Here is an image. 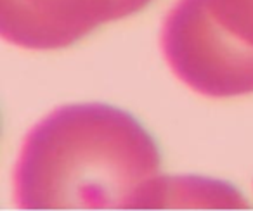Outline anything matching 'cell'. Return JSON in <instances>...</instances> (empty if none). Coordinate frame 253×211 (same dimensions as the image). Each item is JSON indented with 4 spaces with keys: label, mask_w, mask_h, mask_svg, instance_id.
<instances>
[{
    "label": "cell",
    "mask_w": 253,
    "mask_h": 211,
    "mask_svg": "<svg viewBox=\"0 0 253 211\" xmlns=\"http://www.w3.org/2000/svg\"><path fill=\"white\" fill-rule=\"evenodd\" d=\"M153 0H0V33L28 50H57L106 23L128 18Z\"/></svg>",
    "instance_id": "3957f363"
},
{
    "label": "cell",
    "mask_w": 253,
    "mask_h": 211,
    "mask_svg": "<svg viewBox=\"0 0 253 211\" xmlns=\"http://www.w3.org/2000/svg\"><path fill=\"white\" fill-rule=\"evenodd\" d=\"M162 50L196 94H253V0H177L163 23Z\"/></svg>",
    "instance_id": "7a4b0ae2"
},
{
    "label": "cell",
    "mask_w": 253,
    "mask_h": 211,
    "mask_svg": "<svg viewBox=\"0 0 253 211\" xmlns=\"http://www.w3.org/2000/svg\"><path fill=\"white\" fill-rule=\"evenodd\" d=\"M179 206H229L245 208L246 203L231 185L205 178H167L162 176L155 208Z\"/></svg>",
    "instance_id": "277c9868"
},
{
    "label": "cell",
    "mask_w": 253,
    "mask_h": 211,
    "mask_svg": "<svg viewBox=\"0 0 253 211\" xmlns=\"http://www.w3.org/2000/svg\"><path fill=\"white\" fill-rule=\"evenodd\" d=\"M162 154L130 113L102 104H68L23 142L14 168L21 210L155 208Z\"/></svg>",
    "instance_id": "6da1fadb"
}]
</instances>
